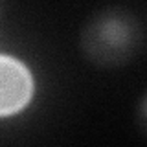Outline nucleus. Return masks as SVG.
Here are the masks:
<instances>
[{
    "label": "nucleus",
    "mask_w": 147,
    "mask_h": 147,
    "mask_svg": "<svg viewBox=\"0 0 147 147\" xmlns=\"http://www.w3.org/2000/svg\"><path fill=\"white\" fill-rule=\"evenodd\" d=\"M144 24L134 11L105 6L86 17L79 30V52L90 64L114 70L131 64L144 48Z\"/></svg>",
    "instance_id": "1"
},
{
    "label": "nucleus",
    "mask_w": 147,
    "mask_h": 147,
    "mask_svg": "<svg viewBox=\"0 0 147 147\" xmlns=\"http://www.w3.org/2000/svg\"><path fill=\"white\" fill-rule=\"evenodd\" d=\"M35 81L20 59L0 53V118L18 114L30 105Z\"/></svg>",
    "instance_id": "2"
},
{
    "label": "nucleus",
    "mask_w": 147,
    "mask_h": 147,
    "mask_svg": "<svg viewBox=\"0 0 147 147\" xmlns=\"http://www.w3.org/2000/svg\"><path fill=\"white\" fill-rule=\"evenodd\" d=\"M134 123H136L138 132L147 140V90L140 96V99H138V103H136Z\"/></svg>",
    "instance_id": "3"
},
{
    "label": "nucleus",
    "mask_w": 147,
    "mask_h": 147,
    "mask_svg": "<svg viewBox=\"0 0 147 147\" xmlns=\"http://www.w3.org/2000/svg\"><path fill=\"white\" fill-rule=\"evenodd\" d=\"M0 17H2V4H0Z\"/></svg>",
    "instance_id": "4"
}]
</instances>
